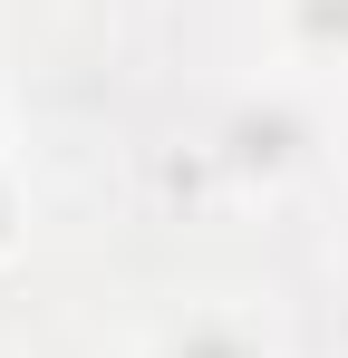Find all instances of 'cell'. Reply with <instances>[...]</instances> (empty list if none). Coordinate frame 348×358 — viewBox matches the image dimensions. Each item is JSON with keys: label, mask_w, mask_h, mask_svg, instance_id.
<instances>
[{"label": "cell", "mask_w": 348, "mask_h": 358, "mask_svg": "<svg viewBox=\"0 0 348 358\" xmlns=\"http://www.w3.org/2000/svg\"><path fill=\"white\" fill-rule=\"evenodd\" d=\"M261 49L290 78L348 87V0H261Z\"/></svg>", "instance_id": "cell-3"}, {"label": "cell", "mask_w": 348, "mask_h": 358, "mask_svg": "<svg viewBox=\"0 0 348 358\" xmlns=\"http://www.w3.org/2000/svg\"><path fill=\"white\" fill-rule=\"evenodd\" d=\"M136 358H290V329L261 310V300H232V291H203V300H174L136 329Z\"/></svg>", "instance_id": "cell-2"}, {"label": "cell", "mask_w": 348, "mask_h": 358, "mask_svg": "<svg viewBox=\"0 0 348 358\" xmlns=\"http://www.w3.org/2000/svg\"><path fill=\"white\" fill-rule=\"evenodd\" d=\"M0 252H10V175H0Z\"/></svg>", "instance_id": "cell-5"}, {"label": "cell", "mask_w": 348, "mask_h": 358, "mask_svg": "<svg viewBox=\"0 0 348 358\" xmlns=\"http://www.w3.org/2000/svg\"><path fill=\"white\" fill-rule=\"evenodd\" d=\"M329 271L348 281V184H339V203H329Z\"/></svg>", "instance_id": "cell-4"}, {"label": "cell", "mask_w": 348, "mask_h": 358, "mask_svg": "<svg viewBox=\"0 0 348 358\" xmlns=\"http://www.w3.org/2000/svg\"><path fill=\"white\" fill-rule=\"evenodd\" d=\"M339 87L319 78H290V68H261L252 87H232V107L203 136V165L232 203H281V194H310V184L339 165Z\"/></svg>", "instance_id": "cell-1"}]
</instances>
